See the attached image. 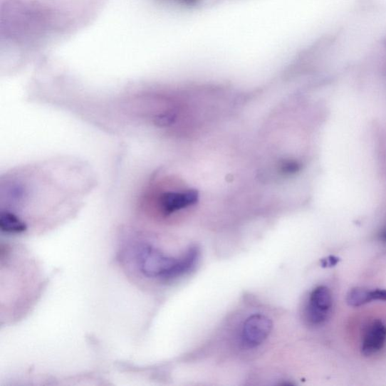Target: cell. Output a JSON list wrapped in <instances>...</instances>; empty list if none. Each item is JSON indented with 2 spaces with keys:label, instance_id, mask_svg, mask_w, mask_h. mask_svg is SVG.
<instances>
[{
  "label": "cell",
  "instance_id": "1",
  "mask_svg": "<svg viewBox=\"0 0 386 386\" xmlns=\"http://www.w3.org/2000/svg\"><path fill=\"white\" fill-rule=\"evenodd\" d=\"M94 184L88 167L77 161L58 160L24 167L2 179L1 217L32 206L71 209Z\"/></svg>",
  "mask_w": 386,
  "mask_h": 386
},
{
  "label": "cell",
  "instance_id": "2",
  "mask_svg": "<svg viewBox=\"0 0 386 386\" xmlns=\"http://www.w3.org/2000/svg\"><path fill=\"white\" fill-rule=\"evenodd\" d=\"M273 328L272 320L267 316L254 314L244 321L241 333L243 345L254 349L261 345L268 337Z\"/></svg>",
  "mask_w": 386,
  "mask_h": 386
},
{
  "label": "cell",
  "instance_id": "3",
  "mask_svg": "<svg viewBox=\"0 0 386 386\" xmlns=\"http://www.w3.org/2000/svg\"><path fill=\"white\" fill-rule=\"evenodd\" d=\"M332 306V295L325 286L316 288L311 293L306 308L308 323L318 325L327 320Z\"/></svg>",
  "mask_w": 386,
  "mask_h": 386
},
{
  "label": "cell",
  "instance_id": "4",
  "mask_svg": "<svg viewBox=\"0 0 386 386\" xmlns=\"http://www.w3.org/2000/svg\"><path fill=\"white\" fill-rule=\"evenodd\" d=\"M386 342V326L381 320H376L368 328L362 346L365 356H371L379 353Z\"/></svg>",
  "mask_w": 386,
  "mask_h": 386
},
{
  "label": "cell",
  "instance_id": "5",
  "mask_svg": "<svg viewBox=\"0 0 386 386\" xmlns=\"http://www.w3.org/2000/svg\"><path fill=\"white\" fill-rule=\"evenodd\" d=\"M372 301V291L361 288L352 289L346 298L347 303L353 307L361 306Z\"/></svg>",
  "mask_w": 386,
  "mask_h": 386
},
{
  "label": "cell",
  "instance_id": "6",
  "mask_svg": "<svg viewBox=\"0 0 386 386\" xmlns=\"http://www.w3.org/2000/svg\"><path fill=\"white\" fill-rule=\"evenodd\" d=\"M301 169L302 165L301 162L293 160L282 161L278 166L279 172L286 176H291L298 174L301 172Z\"/></svg>",
  "mask_w": 386,
  "mask_h": 386
},
{
  "label": "cell",
  "instance_id": "7",
  "mask_svg": "<svg viewBox=\"0 0 386 386\" xmlns=\"http://www.w3.org/2000/svg\"><path fill=\"white\" fill-rule=\"evenodd\" d=\"M340 261V259L337 256H329L326 259L321 260L320 264L321 266L324 268L333 267L336 266Z\"/></svg>",
  "mask_w": 386,
  "mask_h": 386
},
{
  "label": "cell",
  "instance_id": "8",
  "mask_svg": "<svg viewBox=\"0 0 386 386\" xmlns=\"http://www.w3.org/2000/svg\"><path fill=\"white\" fill-rule=\"evenodd\" d=\"M371 291L372 301H386V290L376 289Z\"/></svg>",
  "mask_w": 386,
  "mask_h": 386
},
{
  "label": "cell",
  "instance_id": "9",
  "mask_svg": "<svg viewBox=\"0 0 386 386\" xmlns=\"http://www.w3.org/2000/svg\"><path fill=\"white\" fill-rule=\"evenodd\" d=\"M177 1L182 2L184 4H192L196 3L197 0H177Z\"/></svg>",
  "mask_w": 386,
  "mask_h": 386
},
{
  "label": "cell",
  "instance_id": "10",
  "mask_svg": "<svg viewBox=\"0 0 386 386\" xmlns=\"http://www.w3.org/2000/svg\"><path fill=\"white\" fill-rule=\"evenodd\" d=\"M382 238L383 240L386 241V229L382 231Z\"/></svg>",
  "mask_w": 386,
  "mask_h": 386
}]
</instances>
